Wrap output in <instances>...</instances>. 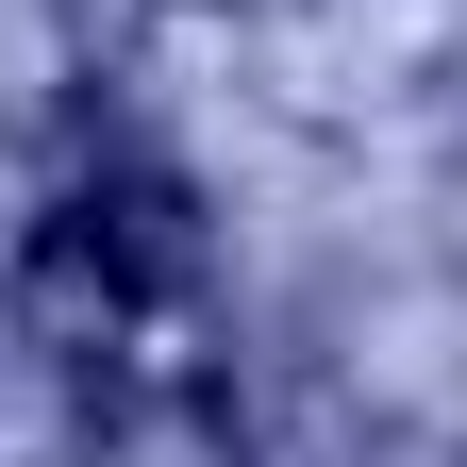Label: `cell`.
Masks as SVG:
<instances>
[{
  "instance_id": "cell-1",
  "label": "cell",
  "mask_w": 467,
  "mask_h": 467,
  "mask_svg": "<svg viewBox=\"0 0 467 467\" xmlns=\"http://www.w3.org/2000/svg\"><path fill=\"white\" fill-rule=\"evenodd\" d=\"M67 217L100 234V267L134 284V301H201V267H217V234H201V184L184 167H150V150H117L67 184Z\"/></svg>"
},
{
  "instance_id": "cell-2",
  "label": "cell",
  "mask_w": 467,
  "mask_h": 467,
  "mask_svg": "<svg viewBox=\"0 0 467 467\" xmlns=\"http://www.w3.org/2000/svg\"><path fill=\"white\" fill-rule=\"evenodd\" d=\"M17 317L50 334V368H67V384H100L117 350H134V317H150V301L100 267V234H84L67 201H50V217H34V267H17Z\"/></svg>"
},
{
  "instance_id": "cell-3",
  "label": "cell",
  "mask_w": 467,
  "mask_h": 467,
  "mask_svg": "<svg viewBox=\"0 0 467 467\" xmlns=\"http://www.w3.org/2000/svg\"><path fill=\"white\" fill-rule=\"evenodd\" d=\"M67 467H251V451H234V400H217V384H134V368H100Z\"/></svg>"
}]
</instances>
